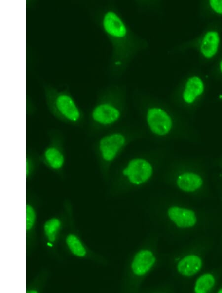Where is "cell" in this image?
Wrapping results in <instances>:
<instances>
[{"label":"cell","instance_id":"6da1fadb","mask_svg":"<svg viewBox=\"0 0 222 293\" xmlns=\"http://www.w3.org/2000/svg\"><path fill=\"white\" fill-rule=\"evenodd\" d=\"M44 93L48 109L56 119L75 126L80 123L82 111L69 92L48 86L45 88Z\"/></svg>","mask_w":222,"mask_h":293},{"label":"cell","instance_id":"7a4b0ae2","mask_svg":"<svg viewBox=\"0 0 222 293\" xmlns=\"http://www.w3.org/2000/svg\"><path fill=\"white\" fill-rule=\"evenodd\" d=\"M49 142L39 155L41 163L56 174H64L66 161L65 138L63 134L56 129L48 132Z\"/></svg>","mask_w":222,"mask_h":293},{"label":"cell","instance_id":"3957f363","mask_svg":"<svg viewBox=\"0 0 222 293\" xmlns=\"http://www.w3.org/2000/svg\"><path fill=\"white\" fill-rule=\"evenodd\" d=\"M125 142L124 136L113 133L103 137L99 141L98 150L102 160L106 163L111 162Z\"/></svg>","mask_w":222,"mask_h":293},{"label":"cell","instance_id":"277c9868","mask_svg":"<svg viewBox=\"0 0 222 293\" xmlns=\"http://www.w3.org/2000/svg\"><path fill=\"white\" fill-rule=\"evenodd\" d=\"M129 181L135 184H140L147 181L152 174V167L147 160L136 158L130 161L122 171Z\"/></svg>","mask_w":222,"mask_h":293},{"label":"cell","instance_id":"5b68a950","mask_svg":"<svg viewBox=\"0 0 222 293\" xmlns=\"http://www.w3.org/2000/svg\"><path fill=\"white\" fill-rule=\"evenodd\" d=\"M147 121L151 131L159 136L168 134L172 127L171 118L159 108L153 107L148 110Z\"/></svg>","mask_w":222,"mask_h":293},{"label":"cell","instance_id":"8992f818","mask_svg":"<svg viewBox=\"0 0 222 293\" xmlns=\"http://www.w3.org/2000/svg\"><path fill=\"white\" fill-rule=\"evenodd\" d=\"M119 110L111 103L103 102L98 104L93 109L91 118L100 125H108L114 123L120 117Z\"/></svg>","mask_w":222,"mask_h":293},{"label":"cell","instance_id":"52a82bcc","mask_svg":"<svg viewBox=\"0 0 222 293\" xmlns=\"http://www.w3.org/2000/svg\"><path fill=\"white\" fill-rule=\"evenodd\" d=\"M102 24L105 32L112 37L122 38L127 34L124 23L113 11H108L104 14Z\"/></svg>","mask_w":222,"mask_h":293},{"label":"cell","instance_id":"ba28073f","mask_svg":"<svg viewBox=\"0 0 222 293\" xmlns=\"http://www.w3.org/2000/svg\"><path fill=\"white\" fill-rule=\"evenodd\" d=\"M168 215L171 220L181 228L192 227L196 222L195 213L191 210L173 206L168 209Z\"/></svg>","mask_w":222,"mask_h":293},{"label":"cell","instance_id":"9c48e42d","mask_svg":"<svg viewBox=\"0 0 222 293\" xmlns=\"http://www.w3.org/2000/svg\"><path fill=\"white\" fill-rule=\"evenodd\" d=\"M155 261V257L152 252L148 250H143L135 255L131 268L135 275L142 276L150 270Z\"/></svg>","mask_w":222,"mask_h":293},{"label":"cell","instance_id":"30bf717a","mask_svg":"<svg viewBox=\"0 0 222 293\" xmlns=\"http://www.w3.org/2000/svg\"><path fill=\"white\" fill-rule=\"evenodd\" d=\"M202 265L200 257L195 255H190L181 259L177 265V270L182 275L191 276L196 274Z\"/></svg>","mask_w":222,"mask_h":293},{"label":"cell","instance_id":"8fae6325","mask_svg":"<svg viewBox=\"0 0 222 293\" xmlns=\"http://www.w3.org/2000/svg\"><path fill=\"white\" fill-rule=\"evenodd\" d=\"M204 89L203 82L198 76H193L189 78L183 93V98L187 104L194 102L196 98L201 95Z\"/></svg>","mask_w":222,"mask_h":293},{"label":"cell","instance_id":"7c38bea8","mask_svg":"<svg viewBox=\"0 0 222 293\" xmlns=\"http://www.w3.org/2000/svg\"><path fill=\"white\" fill-rule=\"evenodd\" d=\"M203 184L202 178L192 172H185L180 174L177 179V184L182 190L193 192L201 187Z\"/></svg>","mask_w":222,"mask_h":293},{"label":"cell","instance_id":"4fadbf2b","mask_svg":"<svg viewBox=\"0 0 222 293\" xmlns=\"http://www.w3.org/2000/svg\"><path fill=\"white\" fill-rule=\"evenodd\" d=\"M219 41L217 32H208L203 37L200 45V51L203 55L207 58L213 57L218 51Z\"/></svg>","mask_w":222,"mask_h":293},{"label":"cell","instance_id":"5bb4252c","mask_svg":"<svg viewBox=\"0 0 222 293\" xmlns=\"http://www.w3.org/2000/svg\"><path fill=\"white\" fill-rule=\"evenodd\" d=\"M40 163L39 155L37 152L28 150L26 154V178L30 179L36 173Z\"/></svg>","mask_w":222,"mask_h":293},{"label":"cell","instance_id":"9a60e30c","mask_svg":"<svg viewBox=\"0 0 222 293\" xmlns=\"http://www.w3.org/2000/svg\"><path fill=\"white\" fill-rule=\"evenodd\" d=\"M215 279L210 273H205L200 276L197 280L194 287L196 293H205L210 290L214 285Z\"/></svg>","mask_w":222,"mask_h":293},{"label":"cell","instance_id":"2e32d148","mask_svg":"<svg viewBox=\"0 0 222 293\" xmlns=\"http://www.w3.org/2000/svg\"><path fill=\"white\" fill-rule=\"evenodd\" d=\"M66 242L71 251L75 255L83 256L86 254L85 248L76 236L70 235L67 237Z\"/></svg>","mask_w":222,"mask_h":293},{"label":"cell","instance_id":"e0dca14e","mask_svg":"<svg viewBox=\"0 0 222 293\" xmlns=\"http://www.w3.org/2000/svg\"><path fill=\"white\" fill-rule=\"evenodd\" d=\"M60 226V222L56 219H52L47 221L44 225V230L49 240L53 241Z\"/></svg>","mask_w":222,"mask_h":293},{"label":"cell","instance_id":"ac0fdd59","mask_svg":"<svg viewBox=\"0 0 222 293\" xmlns=\"http://www.w3.org/2000/svg\"><path fill=\"white\" fill-rule=\"evenodd\" d=\"M35 219V214L33 208L26 206V229H30L33 226Z\"/></svg>","mask_w":222,"mask_h":293},{"label":"cell","instance_id":"d6986e66","mask_svg":"<svg viewBox=\"0 0 222 293\" xmlns=\"http://www.w3.org/2000/svg\"><path fill=\"white\" fill-rule=\"evenodd\" d=\"M209 3L215 12L222 14V0H211L209 1Z\"/></svg>","mask_w":222,"mask_h":293},{"label":"cell","instance_id":"ffe728a7","mask_svg":"<svg viewBox=\"0 0 222 293\" xmlns=\"http://www.w3.org/2000/svg\"><path fill=\"white\" fill-rule=\"evenodd\" d=\"M220 67L221 71L222 73V60L221 61V62L220 63Z\"/></svg>","mask_w":222,"mask_h":293},{"label":"cell","instance_id":"44dd1931","mask_svg":"<svg viewBox=\"0 0 222 293\" xmlns=\"http://www.w3.org/2000/svg\"><path fill=\"white\" fill-rule=\"evenodd\" d=\"M218 293H222V288L218 291Z\"/></svg>","mask_w":222,"mask_h":293}]
</instances>
